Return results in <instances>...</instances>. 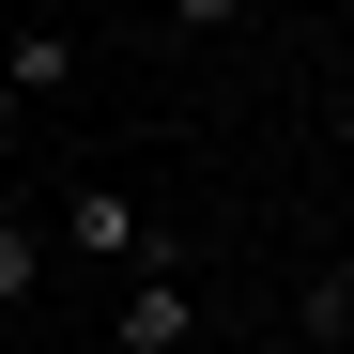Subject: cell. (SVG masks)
<instances>
[{
  "label": "cell",
  "instance_id": "cell-6",
  "mask_svg": "<svg viewBox=\"0 0 354 354\" xmlns=\"http://www.w3.org/2000/svg\"><path fill=\"white\" fill-rule=\"evenodd\" d=\"M169 31H201V46H231V31H247V0H169Z\"/></svg>",
  "mask_w": 354,
  "mask_h": 354
},
{
  "label": "cell",
  "instance_id": "cell-2",
  "mask_svg": "<svg viewBox=\"0 0 354 354\" xmlns=\"http://www.w3.org/2000/svg\"><path fill=\"white\" fill-rule=\"evenodd\" d=\"M185 339H201V292H185V262L124 277V308H108V354H185Z\"/></svg>",
  "mask_w": 354,
  "mask_h": 354
},
{
  "label": "cell",
  "instance_id": "cell-3",
  "mask_svg": "<svg viewBox=\"0 0 354 354\" xmlns=\"http://www.w3.org/2000/svg\"><path fill=\"white\" fill-rule=\"evenodd\" d=\"M0 77H16V108H31V93H62V77H77V31H62V16H31L16 46H0Z\"/></svg>",
  "mask_w": 354,
  "mask_h": 354
},
{
  "label": "cell",
  "instance_id": "cell-10",
  "mask_svg": "<svg viewBox=\"0 0 354 354\" xmlns=\"http://www.w3.org/2000/svg\"><path fill=\"white\" fill-rule=\"evenodd\" d=\"M0 354H16V339H0Z\"/></svg>",
  "mask_w": 354,
  "mask_h": 354
},
{
  "label": "cell",
  "instance_id": "cell-7",
  "mask_svg": "<svg viewBox=\"0 0 354 354\" xmlns=\"http://www.w3.org/2000/svg\"><path fill=\"white\" fill-rule=\"evenodd\" d=\"M0 139H16V77H0Z\"/></svg>",
  "mask_w": 354,
  "mask_h": 354
},
{
  "label": "cell",
  "instance_id": "cell-5",
  "mask_svg": "<svg viewBox=\"0 0 354 354\" xmlns=\"http://www.w3.org/2000/svg\"><path fill=\"white\" fill-rule=\"evenodd\" d=\"M31 277H46V231H31V216H0V308H31Z\"/></svg>",
  "mask_w": 354,
  "mask_h": 354
},
{
  "label": "cell",
  "instance_id": "cell-8",
  "mask_svg": "<svg viewBox=\"0 0 354 354\" xmlns=\"http://www.w3.org/2000/svg\"><path fill=\"white\" fill-rule=\"evenodd\" d=\"M247 354H308V339H247Z\"/></svg>",
  "mask_w": 354,
  "mask_h": 354
},
{
  "label": "cell",
  "instance_id": "cell-1",
  "mask_svg": "<svg viewBox=\"0 0 354 354\" xmlns=\"http://www.w3.org/2000/svg\"><path fill=\"white\" fill-rule=\"evenodd\" d=\"M62 247H77V262H124V277L185 262V247H169V231H154V216H139L124 185H77V201H62Z\"/></svg>",
  "mask_w": 354,
  "mask_h": 354
},
{
  "label": "cell",
  "instance_id": "cell-4",
  "mask_svg": "<svg viewBox=\"0 0 354 354\" xmlns=\"http://www.w3.org/2000/svg\"><path fill=\"white\" fill-rule=\"evenodd\" d=\"M339 324H354V262H324V277H308V308H292V339H308V354H324Z\"/></svg>",
  "mask_w": 354,
  "mask_h": 354
},
{
  "label": "cell",
  "instance_id": "cell-9",
  "mask_svg": "<svg viewBox=\"0 0 354 354\" xmlns=\"http://www.w3.org/2000/svg\"><path fill=\"white\" fill-rule=\"evenodd\" d=\"M31 16H62V0H31Z\"/></svg>",
  "mask_w": 354,
  "mask_h": 354
}]
</instances>
